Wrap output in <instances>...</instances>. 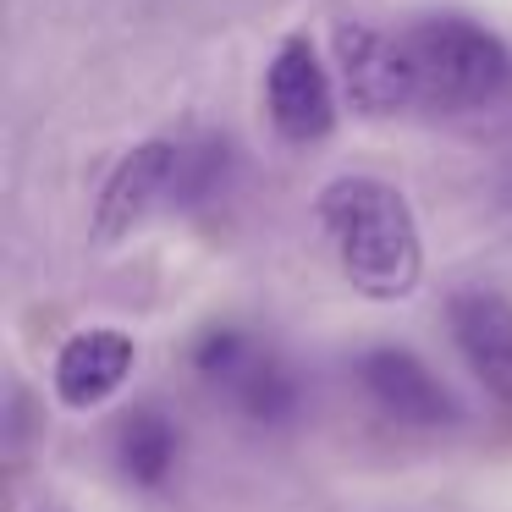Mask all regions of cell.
Instances as JSON below:
<instances>
[{"label":"cell","mask_w":512,"mask_h":512,"mask_svg":"<svg viewBox=\"0 0 512 512\" xmlns=\"http://www.w3.org/2000/svg\"><path fill=\"white\" fill-rule=\"evenodd\" d=\"M358 386L386 419L413 424V430H435V424L457 419V402L441 380L430 375L424 358H413L408 347H369L358 358Z\"/></svg>","instance_id":"cell-6"},{"label":"cell","mask_w":512,"mask_h":512,"mask_svg":"<svg viewBox=\"0 0 512 512\" xmlns=\"http://www.w3.org/2000/svg\"><path fill=\"white\" fill-rule=\"evenodd\" d=\"M336 61H342V83L358 111L386 116L413 105V72H408L402 34H380L369 23H342L336 28Z\"/></svg>","instance_id":"cell-7"},{"label":"cell","mask_w":512,"mask_h":512,"mask_svg":"<svg viewBox=\"0 0 512 512\" xmlns=\"http://www.w3.org/2000/svg\"><path fill=\"white\" fill-rule=\"evenodd\" d=\"M402 50L413 72V105L474 111L512 83V50L468 17H424L402 28Z\"/></svg>","instance_id":"cell-3"},{"label":"cell","mask_w":512,"mask_h":512,"mask_svg":"<svg viewBox=\"0 0 512 512\" xmlns=\"http://www.w3.org/2000/svg\"><path fill=\"white\" fill-rule=\"evenodd\" d=\"M133 342L122 331H78L56 353V397L67 408H100L133 375Z\"/></svg>","instance_id":"cell-9"},{"label":"cell","mask_w":512,"mask_h":512,"mask_svg":"<svg viewBox=\"0 0 512 512\" xmlns=\"http://www.w3.org/2000/svg\"><path fill=\"white\" fill-rule=\"evenodd\" d=\"M177 424L166 419L160 408H127V419L116 424V468H122L133 485L160 490L177 468Z\"/></svg>","instance_id":"cell-10"},{"label":"cell","mask_w":512,"mask_h":512,"mask_svg":"<svg viewBox=\"0 0 512 512\" xmlns=\"http://www.w3.org/2000/svg\"><path fill=\"white\" fill-rule=\"evenodd\" d=\"M446 325H452V342L463 364L479 375V386L512 402V303L490 287H463L446 303Z\"/></svg>","instance_id":"cell-8"},{"label":"cell","mask_w":512,"mask_h":512,"mask_svg":"<svg viewBox=\"0 0 512 512\" xmlns=\"http://www.w3.org/2000/svg\"><path fill=\"white\" fill-rule=\"evenodd\" d=\"M193 369H199V380L215 397H226L254 424H287L298 413V380H292V369L259 336L237 331V325H210L199 336V347H193Z\"/></svg>","instance_id":"cell-4"},{"label":"cell","mask_w":512,"mask_h":512,"mask_svg":"<svg viewBox=\"0 0 512 512\" xmlns=\"http://www.w3.org/2000/svg\"><path fill=\"white\" fill-rule=\"evenodd\" d=\"M232 171L237 149L226 138H149V144L127 149L105 177L100 204H94V232L116 243L166 210H199V204L221 199Z\"/></svg>","instance_id":"cell-2"},{"label":"cell","mask_w":512,"mask_h":512,"mask_svg":"<svg viewBox=\"0 0 512 512\" xmlns=\"http://www.w3.org/2000/svg\"><path fill=\"white\" fill-rule=\"evenodd\" d=\"M320 226L364 298H408L424 276V243L408 199L380 177H336L320 193Z\"/></svg>","instance_id":"cell-1"},{"label":"cell","mask_w":512,"mask_h":512,"mask_svg":"<svg viewBox=\"0 0 512 512\" xmlns=\"http://www.w3.org/2000/svg\"><path fill=\"white\" fill-rule=\"evenodd\" d=\"M265 105L276 133L292 138V144H320L336 127V94L309 39H287L276 50V61L265 72Z\"/></svg>","instance_id":"cell-5"}]
</instances>
